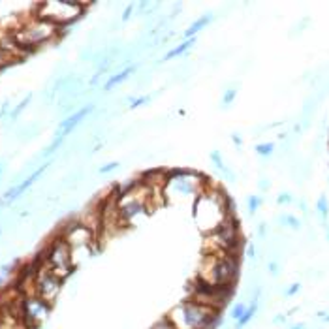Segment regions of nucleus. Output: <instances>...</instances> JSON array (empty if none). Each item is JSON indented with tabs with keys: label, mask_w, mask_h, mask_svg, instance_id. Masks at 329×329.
<instances>
[{
	"label": "nucleus",
	"mask_w": 329,
	"mask_h": 329,
	"mask_svg": "<svg viewBox=\"0 0 329 329\" xmlns=\"http://www.w3.org/2000/svg\"><path fill=\"white\" fill-rule=\"evenodd\" d=\"M262 202H264V200H262L260 196H256V194H252V196H249V198H247V205H249V215H251V217H252V215H256V211L260 209Z\"/></svg>",
	"instance_id": "f3484780"
},
{
	"label": "nucleus",
	"mask_w": 329,
	"mask_h": 329,
	"mask_svg": "<svg viewBox=\"0 0 329 329\" xmlns=\"http://www.w3.org/2000/svg\"><path fill=\"white\" fill-rule=\"evenodd\" d=\"M134 10H136V4H128V6H126V10H125V14H123V17H121V21H123V23H126V21L132 17Z\"/></svg>",
	"instance_id": "a878e982"
},
{
	"label": "nucleus",
	"mask_w": 329,
	"mask_h": 329,
	"mask_svg": "<svg viewBox=\"0 0 329 329\" xmlns=\"http://www.w3.org/2000/svg\"><path fill=\"white\" fill-rule=\"evenodd\" d=\"M83 8H85L83 4H76V2H44L38 6L36 17L63 29L66 25L74 23L78 17H81Z\"/></svg>",
	"instance_id": "20e7f679"
},
{
	"label": "nucleus",
	"mask_w": 329,
	"mask_h": 329,
	"mask_svg": "<svg viewBox=\"0 0 329 329\" xmlns=\"http://www.w3.org/2000/svg\"><path fill=\"white\" fill-rule=\"evenodd\" d=\"M29 102H31V96H29V98H25V100H23V102H21V104L17 106V108H16V111H14V115H12V119H16L17 115H19L21 111H23V110H25V108H27V104H29Z\"/></svg>",
	"instance_id": "bb28decb"
},
{
	"label": "nucleus",
	"mask_w": 329,
	"mask_h": 329,
	"mask_svg": "<svg viewBox=\"0 0 329 329\" xmlns=\"http://www.w3.org/2000/svg\"><path fill=\"white\" fill-rule=\"evenodd\" d=\"M168 318L175 329H215L220 322V311L185 299L173 307Z\"/></svg>",
	"instance_id": "f03ea898"
},
{
	"label": "nucleus",
	"mask_w": 329,
	"mask_h": 329,
	"mask_svg": "<svg viewBox=\"0 0 329 329\" xmlns=\"http://www.w3.org/2000/svg\"><path fill=\"white\" fill-rule=\"evenodd\" d=\"M46 170H47V164H44V166H42L40 170H36V172L32 173V175H31V177H29V179H25V181H23V183H21L19 187L12 188V190H10V192H8L6 196H4V202H10V200H16L17 196H21V194H23V192H25L27 188L31 187L32 183H34V181H36V179H38V177H40L42 173L46 172Z\"/></svg>",
	"instance_id": "6e6552de"
},
{
	"label": "nucleus",
	"mask_w": 329,
	"mask_h": 329,
	"mask_svg": "<svg viewBox=\"0 0 329 329\" xmlns=\"http://www.w3.org/2000/svg\"><path fill=\"white\" fill-rule=\"evenodd\" d=\"M258 309H260V299H252L251 305L247 307V311H245V314L235 322V328L234 329H243L245 326H249L252 320H254V316H256V313H258Z\"/></svg>",
	"instance_id": "f8f14e48"
},
{
	"label": "nucleus",
	"mask_w": 329,
	"mask_h": 329,
	"mask_svg": "<svg viewBox=\"0 0 329 329\" xmlns=\"http://www.w3.org/2000/svg\"><path fill=\"white\" fill-rule=\"evenodd\" d=\"M63 290V279H59L57 275H53L49 269L42 267L36 277H34V296L44 299L51 307L55 305V301L59 299V294Z\"/></svg>",
	"instance_id": "39448f33"
},
{
	"label": "nucleus",
	"mask_w": 329,
	"mask_h": 329,
	"mask_svg": "<svg viewBox=\"0 0 329 329\" xmlns=\"http://www.w3.org/2000/svg\"><path fill=\"white\" fill-rule=\"evenodd\" d=\"M232 140H234V143L237 145V147H241V145H243V140L239 138V134H234V136H232Z\"/></svg>",
	"instance_id": "7c9ffc66"
},
{
	"label": "nucleus",
	"mask_w": 329,
	"mask_h": 329,
	"mask_svg": "<svg viewBox=\"0 0 329 329\" xmlns=\"http://www.w3.org/2000/svg\"><path fill=\"white\" fill-rule=\"evenodd\" d=\"M316 213L320 215V219L324 220H328V217H329V202H328V196H320L318 198V202H316Z\"/></svg>",
	"instance_id": "ddd939ff"
},
{
	"label": "nucleus",
	"mask_w": 329,
	"mask_h": 329,
	"mask_svg": "<svg viewBox=\"0 0 329 329\" xmlns=\"http://www.w3.org/2000/svg\"><path fill=\"white\" fill-rule=\"evenodd\" d=\"M235 96H237V89H234V87L224 91V94H222V110H226V108H230L234 104Z\"/></svg>",
	"instance_id": "dca6fc26"
},
{
	"label": "nucleus",
	"mask_w": 329,
	"mask_h": 329,
	"mask_svg": "<svg viewBox=\"0 0 329 329\" xmlns=\"http://www.w3.org/2000/svg\"><path fill=\"white\" fill-rule=\"evenodd\" d=\"M151 329H175L172 322H170V318L168 316H164V318H160L157 324H153V328Z\"/></svg>",
	"instance_id": "412c9836"
},
{
	"label": "nucleus",
	"mask_w": 329,
	"mask_h": 329,
	"mask_svg": "<svg viewBox=\"0 0 329 329\" xmlns=\"http://www.w3.org/2000/svg\"><path fill=\"white\" fill-rule=\"evenodd\" d=\"M153 100V94H145V96H140V98H130V110H136V108H141V106H145L147 102H151Z\"/></svg>",
	"instance_id": "aec40b11"
},
{
	"label": "nucleus",
	"mask_w": 329,
	"mask_h": 329,
	"mask_svg": "<svg viewBox=\"0 0 329 329\" xmlns=\"http://www.w3.org/2000/svg\"><path fill=\"white\" fill-rule=\"evenodd\" d=\"M44 254V267L49 269L53 275H57L59 279H66L68 275H72L74 271V258H72V249L70 245L64 241L63 235H59L57 239L51 241V245L46 249Z\"/></svg>",
	"instance_id": "7ed1b4c3"
},
{
	"label": "nucleus",
	"mask_w": 329,
	"mask_h": 329,
	"mask_svg": "<svg viewBox=\"0 0 329 329\" xmlns=\"http://www.w3.org/2000/svg\"><path fill=\"white\" fill-rule=\"evenodd\" d=\"M247 303H243V301H239V303H235L234 307H232V313H230V318L234 320V322H237L243 314H245V311H247Z\"/></svg>",
	"instance_id": "6ab92c4d"
},
{
	"label": "nucleus",
	"mask_w": 329,
	"mask_h": 329,
	"mask_svg": "<svg viewBox=\"0 0 329 329\" xmlns=\"http://www.w3.org/2000/svg\"><path fill=\"white\" fill-rule=\"evenodd\" d=\"M119 166H121L119 162H111V164H106V166H102V168H100V173H102V175H106V173L115 172Z\"/></svg>",
	"instance_id": "393cba45"
},
{
	"label": "nucleus",
	"mask_w": 329,
	"mask_h": 329,
	"mask_svg": "<svg viewBox=\"0 0 329 329\" xmlns=\"http://www.w3.org/2000/svg\"><path fill=\"white\" fill-rule=\"evenodd\" d=\"M277 204H279V205H290V204H294V196H292L290 192H281V194L277 196Z\"/></svg>",
	"instance_id": "4be33fe9"
},
{
	"label": "nucleus",
	"mask_w": 329,
	"mask_h": 329,
	"mask_svg": "<svg viewBox=\"0 0 329 329\" xmlns=\"http://www.w3.org/2000/svg\"><path fill=\"white\" fill-rule=\"evenodd\" d=\"M232 198L222 190L217 188L215 185L204 190L198 198H196V204H194V219L198 222L200 230L205 235L213 234L217 228H220L226 219L230 217L228 213V202Z\"/></svg>",
	"instance_id": "f257e3e1"
},
{
	"label": "nucleus",
	"mask_w": 329,
	"mask_h": 329,
	"mask_svg": "<svg viewBox=\"0 0 329 329\" xmlns=\"http://www.w3.org/2000/svg\"><path fill=\"white\" fill-rule=\"evenodd\" d=\"M258 234H260V237H262V239H266V235H267V224H264V222H262V224L258 226Z\"/></svg>",
	"instance_id": "c85d7f7f"
},
{
	"label": "nucleus",
	"mask_w": 329,
	"mask_h": 329,
	"mask_svg": "<svg viewBox=\"0 0 329 329\" xmlns=\"http://www.w3.org/2000/svg\"><path fill=\"white\" fill-rule=\"evenodd\" d=\"M93 110H94V106L91 104V106H85V108H81L78 113L70 115L68 119H64L63 123L59 125V130H57V138H66V136H68V134H70V132H72V130H74V128H76V126H78L79 123H81V121H83V119H85V117H87V115H89V113H91Z\"/></svg>",
	"instance_id": "0eeeda50"
},
{
	"label": "nucleus",
	"mask_w": 329,
	"mask_h": 329,
	"mask_svg": "<svg viewBox=\"0 0 329 329\" xmlns=\"http://www.w3.org/2000/svg\"><path fill=\"white\" fill-rule=\"evenodd\" d=\"M288 329H307V326H305V324H296V326H292V328Z\"/></svg>",
	"instance_id": "72a5a7b5"
},
{
	"label": "nucleus",
	"mask_w": 329,
	"mask_h": 329,
	"mask_svg": "<svg viewBox=\"0 0 329 329\" xmlns=\"http://www.w3.org/2000/svg\"><path fill=\"white\" fill-rule=\"evenodd\" d=\"M318 318H322L324 322H328L329 324V314L328 313H318Z\"/></svg>",
	"instance_id": "473e14b6"
},
{
	"label": "nucleus",
	"mask_w": 329,
	"mask_h": 329,
	"mask_svg": "<svg viewBox=\"0 0 329 329\" xmlns=\"http://www.w3.org/2000/svg\"><path fill=\"white\" fill-rule=\"evenodd\" d=\"M328 239H329V230H328Z\"/></svg>",
	"instance_id": "f704fd0d"
},
{
	"label": "nucleus",
	"mask_w": 329,
	"mask_h": 329,
	"mask_svg": "<svg viewBox=\"0 0 329 329\" xmlns=\"http://www.w3.org/2000/svg\"><path fill=\"white\" fill-rule=\"evenodd\" d=\"M211 160H213V166H215V170L219 173H224L226 172V164H224V160H222V155H220V151H213L211 153Z\"/></svg>",
	"instance_id": "a211bd4d"
},
{
	"label": "nucleus",
	"mask_w": 329,
	"mask_h": 329,
	"mask_svg": "<svg viewBox=\"0 0 329 329\" xmlns=\"http://www.w3.org/2000/svg\"><path fill=\"white\" fill-rule=\"evenodd\" d=\"M279 222H281V226H286V228H292V230H299L301 228V220L298 217H294V215H288V213H284L279 217Z\"/></svg>",
	"instance_id": "4468645a"
},
{
	"label": "nucleus",
	"mask_w": 329,
	"mask_h": 329,
	"mask_svg": "<svg viewBox=\"0 0 329 329\" xmlns=\"http://www.w3.org/2000/svg\"><path fill=\"white\" fill-rule=\"evenodd\" d=\"M247 258L249 260H256V247L254 245H247Z\"/></svg>",
	"instance_id": "cd10ccee"
},
{
	"label": "nucleus",
	"mask_w": 329,
	"mask_h": 329,
	"mask_svg": "<svg viewBox=\"0 0 329 329\" xmlns=\"http://www.w3.org/2000/svg\"><path fill=\"white\" fill-rule=\"evenodd\" d=\"M213 19H215V16H213V14H205V16L198 17V19H196V21H194V23L188 27L187 31L183 32V38H185V40L196 38V34H198L200 31H204L209 23H213Z\"/></svg>",
	"instance_id": "1a4fd4ad"
},
{
	"label": "nucleus",
	"mask_w": 329,
	"mask_h": 329,
	"mask_svg": "<svg viewBox=\"0 0 329 329\" xmlns=\"http://www.w3.org/2000/svg\"><path fill=\"white\" fill-rule=\"evenodd\" d=\"M273 322H275V324H284V322H286V316H275Z\"/></svg>",
	"instance_id": "2f4dec72"
},
{
	"label": "nucleus",
	"mask_w": 329,
	"mask_h": 329,
	"mask_svg": "<svg viewBox=\"0 0 329 329\" xmlns=\"http://www.w3.org/2000/svg\"><path fill=\"white\" fill-rule=\"evenodd\" d=\"M299 290H301V284H299V282H294V284L284 292V298H294L296 294H299Z\"/></svg>",
	"instance_id": "5701e85b"
},
{
	"label": "nucleus",
	"mask_w": 329,
	"mask_h": 329,
	"mask_svg": "<svg viewBox=\"0 0 329 329\" xmlns=\"http://www.w3.org/2000/svg\"><path fill=\"white\" fill-rule=\"evenodd\" d=\"M275 153V143L273 141H267V143H258L256 145V155L262 158H269Z\"/></svg>",
	"instance_id": "2eb2a0df"
},
{
	"label": "nucleus",
	"mask_w": 329,
	"mask_h": 329,
	"mask_svg": "<svg viewBox=\"0 0 329 329\" xmlns=\"http://www.w3.org/2000/svg\"><path fill=\"white\" fill-rule=\"evenodd\" d=\"M138 68H140L138 64H132V66H126V68L123 70V72H119V74H113V76H111V78L108 79V81H106L104 89H106V91H111L113 87L121 85V83H123V81H126V79L130 78V76H132V74H134V72H136Z\"/></svg>",
	"instance_id": "9d476101"
},
{
	"label": "nucleus",
	"mask_w": 329,
	"mask_h": 329,
	"mask_svg": "<svg viewBox=\"0 0 329 329\" xmlns=\"http://www.w3.org/2000/svg\"><path fill=\"white\" fill-rule=\"evenodd\" d=\"M258 187H260V190H264V192H267V190H269V187H271V183H269L267 179H262V181L258 183Z\"/></svg>",
	"instance_id": "c756f323"
},
{
	"label": "nucleus",
	"mask_w": 329,
	"mask_h": 329,
	"mask_svg": "<svg viewBox=\"0 0 329 329\" xmlns=\"http://www.w3.org/2000/svg\"><path fill=\"white\" fill-rule=\"evenodd\" d=\"M51 311V305L38 296H25L21 307V322L29 328H38Z\"/></svg>",
	"instance_id": "423d86ee"
},
{
	"label": "nucleus",
	"mask_w": 329,
	"mask_h": 329,
	"mask_svg": "<svg viewBox=\"0 0 329 329\" xmlns=\"http://www.w3.org/2000/svg\"><path fill=\"white\" fill-rule=\"evenodd\" d=\"M196 44V38H190V40H183V44H179V46H175L172 51H168L164 57H162V63H166V61H172V59H179V57H183V55H187L188 51L194 47Z\"/></svg>",
	"instance_id": "9b49d317"
},
{
	"label": "nucleus",
	"mask_w": 329,
	"mask_h": 329,
	"mask_svg": "<svg viewBox=\"0 0 329 329\" xmlns=\"http://www.w3.org/2000/svg\"><path fill=\"white\" fill-rule=\"evenodd\" d=\"M267 269H269V275H273V277H279V273H281V267H279V262H267Z\"/></svg>",
	"instance_id": "b1692460"
}]
</instances>
